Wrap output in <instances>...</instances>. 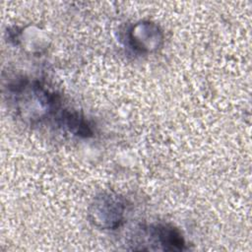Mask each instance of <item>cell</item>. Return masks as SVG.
<instances>
[{
    "label": "cell",
    "mask_w": 252,
    "mask_h": 252,
    "mask_svg": "<svg viewBox=\"0 0 252 252\" xmlns=\"http://www.w3.org/2000/svg\"><path fill=\"white\" fill-rule=\"evenodd\" d=\"M10 91L15 96L16 109L32 121L56 113L60 107L59 96L36 81H19L10 87Z\"/></svg>",
    "instance_id": "cell-1"
},
{
    "label": "cell",
    "mask_w": 252,
    "mask_h": 252,
    "mask_svg": "<svg viewBox=\"0 0 252 252\" xmlns=\"http://www.w3.org/2000/svg\"><path fill=\"white\" fill-rule=\"evenodd\" d=\"M138 236L142 237V241L134 244L140 245L139 250L181 251L185 248V240L181 232L168 223H153L144 226Z\"/></svg>",
    "instance_id": "cell-3"
},
{
    "label": "cell",
    "mask_w": 252,
    "mask_h": 252,
    "mask_svg": "<svg viewBox=\"0 0 252 252\" xmlns=\"http://www.w3.org/2000/svg\"><path fill=\"white\" fill-rule=\"evenodd\" d=\"M124 199L114 192H102L95 196L89 208L91 222L101 229L119 227L125 215Z\"/></svg>",
    "instance_id": "cell-2"
},
{
    "label": "cell",
    "mask_w": 252,
    "mask_h": 252,
    "mask_svg": "<svg viewBox=\"0 0 252 252\" xmlns=\"http://www.w3.org/2000/svg\"><path fill=\"white\" fill-rule=\"evenodd\" d=\"M128 40L132 48L139 52H153L161 45L163 34L158 25L143 21L129 30Z\"/></svg>",
    "instance_id": "cell-4"
},
{
    "label": "cell",
    "mask_w": 252,
    "mask_h": 252,
    "mask_svg": "<svg viewBox=\"0 0 252 252\" xmlns=\"http://www.w3.org/2000/svg\"><path fill=\"white\" fill-rule=\"evenodd\" d=\"M59 124L66 128L70 133L80 137L93 136V129L87 118L78 111L64 109L58 117Z\"/></svg>",
    "instance_id": "cell-5"
}]
</instances>
